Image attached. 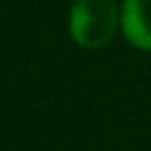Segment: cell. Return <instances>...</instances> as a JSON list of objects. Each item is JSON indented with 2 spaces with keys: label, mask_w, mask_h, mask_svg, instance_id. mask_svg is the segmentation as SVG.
I'll return each instance as SVG.
<instances>
[{
  "label": "cell",
  "mask_w": 151,
  "mask_h": 151,
  "mask_svg": "<svg viewBox=\"0 0 151 151\" xmlns=\"http://www.w3.org/2000/svg\"><path fill=\"white\" fill-rule=\"evenodd\" d=\"M120 24L116 0H76L69 14V33L85 49L104 47Z\"/></svg>",
  "instance_id": "6da1fadb"
},
{
  "label": "cell",
  "mask_w": 151,
  "mask_h": 151,
  "mask_svg": "<svg viewBox=\"0 0 151 151\" xmlns=\"http://www.w3.org/2000/svg\"><path fill=\"white\" fill-rule=\"evenodd\" d=\"M120 27L129 45L151 51V0H124L120 7Z\"/></svg>",
  "instance_id": "7a4b0ae2"
}]
</instances>
